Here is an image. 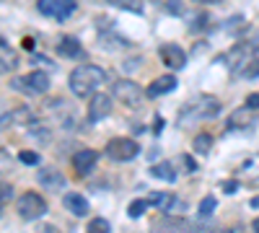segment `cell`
Wrapping results in <instances>:
<instances>
[{
    "mask_svg": "<svg viewBox=\"0 0 259 233\" xmlns=\"http://www.w3.org/2000/svg\"><path fill=\"white\" fill-rule=\"evenodd\" d=\"M106 83V73L99 65H78L70 78H68V86L75 96L85 99V96H94L101 86Z\"/></svg>",
    "mask_w": 259,
    "mask_h": 233,
    "instance_id": "obj_1",
    "label": "cell"
},
{
    "mask_svg": "<svg viewBox=\"0 0 259 233\" xmlns=\"http://www.w3.org/2000/svg\"><path fill=\"white\" fill-rule=\"evenodd\" d=\"M231 70L241 78H259V36L241 41L233 47V60L228 62Z\"/></svg>",
    "mask_w": 259,
    "mask_h": 233,
    "instance_id": "obj_2",
    "label": "cell"
},
{
    "mask_svg": "<svg viewBox=\"0 0 259 233\" xmlns=\"http://www.w3.org/2000/svg\"><path fill=\"white\" fill-rule=\"evenodd\" d=\"M11 88L21 91L24 96H41L50 91V75L45 70H31L21 78H13L11 80Z\"/></svg>",
    "mask_w": 259,
    "mask_h": 233,
    "instance_id": "obj_3",
    "label": "cell"
},
{
    "mask_svg": "<svg viewBox=\"0 0 259 233\" xmlns=\"http://www.w3.org/2000/svg\"><path fill=\"white\" fill-rule=\"evenodd\" d=\"M221 112V101L218 99H212V96H200V99H194L189 107L182 112V119L179 124H187L189 117H197V119H207V117H215Z\"/></svg>",
    "mask_w": 259,
    "mask_h": 233,
    "instance_id": "obj_4",
    "label": "cell"
},
{
    "mask_svg": "<svg viewBox=\"0 0 259 233\" xmlns=\"http://www.w3.org/2000/svg\"><path fill=\"white\" fill-rule=\"evenodd\" d=\"M16 210H18V215L24 220H36V218H41L47 213V202H45V197L36 195V192H24L18 197Z\"/></svg>",
    "mask_w": 259,
    "mask_h": 233,
    "instance_id": "obj_5",
    "label": "cell"
},
{
    "mask_svg": "<svg viewBox=\"0 0 259 233\" xmlns=\"http://www.w3.org/2000/svg\"><path fill=\"white\" fill-rule=\"evenodd\" d=\"M41 16H50L55 21H68L73 16V11L78 8L75 0H39L36 3Z\"/></svg>",
    "mask_w": 259,
    "mask_h": 233,
    "instance_id": "obj_6",
    "label": "cell"
},
{
    "mask_svg": "<svg viewBox=\"0 0 259 233\" xmlns=\"http://www.w3.org/2000/svg\"><path fill=\"white\" fill-rule=\"evenodd\" d=\"M140 153V145L130 137H114L106 143V156L112 161H133Z\"/></svg>",
    "mask_w": 259,
    "mask_h": 233,
    "instance_id": "obj_7",
    "label": "cell"
},
{
    "mask_svg": "<svg viewBox=\"0 0 259 233\" xmlns=\"http://www.w3.org/2000/svg\"><path fill=\"white\" fill-rule=\"evenodd\" d=\"M114 99L122 101L124 107H140L143 104V88L135 80H117L114 83Z\"/></svg>",
    "mask_w": 259,
    "mask_h": 233,
    "instance_id": "obj_8",
    "label": "cell"
},
{
    "mask_svg": "<svg viewBox=\"0 0 259 233\" xmlns=\"http://www.w3.org/2000/svg\"><path fill=\"white\" fill-rule=\"evenodd\" d=\"M112 114V96L109 94H94L91 104H89V119L96 124L101 119H106Z\"/></svg>",
    "mask_w": 259,
    "mask_h": 233,
    "instance_id": "obj_9",
    "label": "cell"
},
{
    "mask_svg": "<svg viewBox=\"0 0 259 233\" xmlns=\"http://www.w3.org/2000/svg\"><path fill=\"white\" fill-rule=\"evenodd\" d=\"M158 55H161V60H163V65L171 68V70H182V68L187 65V55H184V50H182L179 44H163V47L158 50Z\"/></svg>",
    "mask_w": 259,
    "mask_h": 233,
    "instance_id": "obj_10",
    "label": "cell"
},
{
    "mask_svg": "<svg viewBox=\"0 0 259 233\" xmlns=\"http://www.w3.org/2000/svg\"><path fill=\"white\" fill-rule=\"evenodd\" d=\"M96 161H99V153L91 151V148H83V151H78L73 156V168H75V174L85 176V174H91L94 168H96Z\"/></svg>",
    "mask_w": 259,
    "mask_h": 233,
    "instance_id": "obj_11",
    "label": "cell"
},
{
    "mask_svg": "<svg viewBox=\"0 0 259 233\" xmlns=\"http://www.w3.org/2000/svg\"><path fill=\"white\" fill-rule=\"evenodd\" d=\"M57 55L60 57H68V60H75V57H80L83 55V47H80V39H75V36H60V41H57Z\"/></svg>",
    "mask_w": 259,
    "mask_h": 233,
    "instance_id": "obj_12",
    "label": "cell"
},
{
    "mask_svg": "<svg viewBox=\"0 0 259 233\" xmlns=\"http://www.w3.org/2000/svg\"><path fill=\"white\" fill-rule=\"evenodd\" d=\"M62 205L68 207L73 215H78V218L89 215V200H85L83 195H78V192H68V195H65V200H62Z\"/></svg>",
    "mask_w": 259,
    "mask_h": 233,
    "instance_id": "obj_13",
    "label": "cell"
},
{
    "mask_svg": "<svg viewBox=\"0 0 259 233\" xmlns=\"http://www.w3.org/2000/svg\"><path fill=\"white\" fill-rule=\"evenodd\" d=\"M177 88V78L174 75H161V78H156L153 83L148 86V96H163V94H168V91H174Z\"/></svg>",
    "mask_w": 259,
    "mask_h": 233,
    "instance_id": "obj_14",
    "label": "cell"
},
{
    "mask_svg": "<svg viewBox=\"0 0 259 233\" xmlns=\"http://www.w3.org/2000/svg\"><path fill=\"white\" fill-rule=\"evenodd\" d=\"M39 184H45L47 189L57 192V189H62V184H65V176L57 171V168H41L39 171Z\"/></svg>",
    "mask_w": 259,
    "mask_h": 233,
    "instance_id": "obj_15",
    "label": "cell"
},
{
    "mask_svg": "<svg viewBox=\"0 0 259 233\" xmlns=\"http://www.w3.org/2000/svg\"><path fill=\"white\" fill-rule=\"evenodd\" d=\"M150 174H153L156 179L174 181V179H177V168L171 166V163H156V166H150Z\"/></svg>",
    "mask_w": 259,
    "mask_h": 233,
    "instance_id": "obj_16",
    "label": "cell"
},
{
    "mask_svg": "<svg viewBox=\"0 0 259 233\" xmlns=\"http://www.w3.org/2000/svg\"><path fill=\"white\" fill-rule=\"evenodd\" d=\"M150 205H156L158 210H168L171 205H177V197L171 192H153V197H150Z\"/></svg>",
    "mask_w": 259,
    "mask_h": 233,
    "instance_id": "obj_17",
    "label": "cell"
},
{
    "mask_svg": "<svg viewBox=\"0 0 259 233\" xmlns=\"http://www.w3.org/2000/svg\"><path fill=\"white\" fill-rule=\"evenodd\" d=\"M106 3L114 8H122V11H130V13H143V0H106Z\"/></svg>",
    "mask_w": 259,
    "mask_h": 233,
    "instance_id": "obj_18",
    "label": "cell"
},
{
    "mask_svg": "<svg viewBox=\"0 0 259 233\" xmlns=\"http://www.w3.org/2000/svg\"><path fill=\"white\" fill-rule=\"evenodd\" d=\"M194 153H200V156H207L210 153V148H212V137L207 132H200L197 137H194Z\"/></svg>",
    "mask_w": 259,
    "mask_h": 233,
    "instance_id": "obj_19",
    "label": "cell"
},
{
    "mask_svg": "<svg viewBox=\"0 0 259 233\" xmlns=\"http://www.w3.org/2000/svg\"><path fill=\"white\" fill-rule=\"evenodd\" d=\"M153 3L158 8H163L166 13H171V16H182L184 13V3H182V0H153Z\"/></svg>",
    "mask_w": 259,
    "mask_h": 233,
    "instance_id": "obj_20",
    "label": "cell"
},
{
    "mask_svg": "<svg viewBox=\"0 0 259 233\" xmlns=\"http://www.w3.org/2000/svg\"><path fill=\"white\" fill-rule=\"evenodd\" d=\"M0 60L6 62V68H8V70H13V68H16V62H18V60H16V55H13V50L3 41V36H0Z\"/></svg>",
    "mask_w": 259,
    "mask_h": 233,
    "instance_id": "obj_21",
    "label": "cell"
},
{
    "mask_svg": "<svg viewBox=\"0 0 259 233\" xmlns=\"http://www.w3.org/2000/svg\"><path fill=\"white\" fill-rule=\"evenodd\" d=\"M11 117H13V124H26V122H34V114H31V109H26V107L13 109V112H11Z\"/></svg>",
    "mask_w": 259,
    "mask_h": 233,
    "instance_id": "obj_22",
    "label": "cell"
},
{
    "mask_svg": "<svg viewBox=\"0 0 259 233\" xmlns=\"http://www.w3.org/2000/svg\"><path fill=\"white\" fill-rule=\"evenodd\" d=\"M145 207H148L145 200H133V202H130V207H127V215L130 218H140L145 213Z\"/></svg>",
    "mask_w": 259,
    "mask_h": 233,
    "instance_id": "obj_23",
    "label": "cell"
},
{
    "mask_svg": "<svg viewBox=\"0 0 259 233\" xmlns=\"http://www.w3.org/2000/svg\"><path fill=\"white\" fill-rule=\"evenodd\" d=\"M85 233H109V223H106L104 218H94L89 223V228H85Z\"/></svg>",
    "mask_w": 259,
    "mask_h": 233,
    "instance_id": "obj_24",
    "label": "cell"
},
{
    "mask_svg": "<svg viewBox=\"0 0 259 233\" xmlns=\"http://www.w3.org/2000/svg\"><path fill=\"white\" fill-rule=\"evenodd\" d=\"M251 114H254V112H251V109H246V107H244V109H241V112H236V114H233V117H231V127H239V124H249V122H246V119H251Z\"/></svg>",
    "mask_w": 259,
    "mask_h": 233,
    "instance_id": "obj_25",
    "label": "cell"
},
{
    "mask_svg": "<svg viewBox=\"0 0 259 233\" xmlns=\"http://www.w3.org/2000/svg\"><path fill=\"white\" fill-rule=\"evenodd\" d=\"M215 205H218V202H215V197H205V200L200 202V210H197V213H200L202 218H207V215H212Z\"/></svg>",
    "mask_w": 259,
    "mask_h": 233,
    "instance_id": "obj_26",
    "label": "cell"
},
{
    "mask_svg": "<svg viewBox=\"0 0 259 233\" xmlns=\"http://www.w3.org/2000/svg\"><path fill=\"white\" fill-rule=\"evenodd\" d=\"M8 124H13V117H11V109L6 107V104L3 101H0V132H3L6 130V127Z\"/></svg>",
    "mask_w": 259,
    "mask_h": 233,
    "instance_id": "obj_27",
    "label": "cell"
},
{
    "mask_svg": "<svg viewBox=\"0 0 259 233\" xmlns=\"http://www.w3.org/2000/svg\"><path fill=\"white\" fill-rule=\"evenodd\" d=\"M18 161L26 163V166H36V163H39V153H34V151H21V153H18Z\"/></svg>",
    "mask_w": 259,
    "mask_h": 233,
    "instance_id": "obj_28",
    "label": "cell"
},
{
    "mask_svg": "<svg viewBox=\"0 0 259 233\" xmlns=\"http://www.w3.org/2000/svg\"><path fill=\"white\" fill-rule=\"evenodd\" d=\"M11 197H13V187L6 184V181H0V205H6Z\"/></svg>",
    "mask_w": 259,
    "mask_h": 233,
    "instance_id": "obj_29",
    "label": "cell"
},
{
    "mask_svg": "<svg viewBox=\"0 0 259 233\" xmlns=\"http://www.w3.org/2000/svg\"><path fill=\"white\" fill-rule=\"evenodd\" d=\"M246 109H251V112L259 109V94H251V96L246 99Z\"/></svg>",
    "mask_w": 259,
    "mask_h": 233,
    "instance_id": "obj_30",
    "label": "cell"
},
{
    "mask_svg": "<svg viewBox=\"0 0 259 233\" xmlns=\"http://www.w3.org/2000/svg\"><path fill=\"white\" fill-rule=\"evenodd\" d=\"M182 163H184L187 171H194V168H197V163H194V158H192V156H182Z\"/></svg>",
    "mask_w": 259,
    "mask_h": 233,
    "instance_id": "obj_31",
    "label": "cell"
},
{
    "mask_svg": "<svg viewBox=\"0 0 259 233\" xmlns=\"http://www.w3.org/2000/svg\"><path fill=\"white\" fill-rule=\"evenodd\" d=\"M36 233H60V230L50 223H41V225H36Z\"/></svg>",
    "mask_w": 259,
    "mask_h": 233,
    "instance_id": "obj_32",
    "label": "cell"
},
{
    "mask_svg": "<svg viewBox=\"0 0 259 233\" xmlns=\"http://www.w3.org/2000/svg\"><path fill=\"white\" fill-rule=\"evenodd\" d=\"M223 192L233 195V192H236V181H226V184H223Z\"/></svg>",
    "mask_w": 259,
    "mask_h": 233,
    "instance_id": "obj_33",
    "label": "cell"
},
{
    "mask_svg": "<svg viewBox=\"0 0 259 233\" xmlns=\"http://www.w3.org/2000/svg\"><path fill=\"white\" fill-rule=\"evenodd\" d=\"M24 47H26V50H34V39H31V36L24 39Z\"/></svg>",
    "mask_w": 259,
    "mask_h": 233,
    "instance_id": "obj_34",
    "label": "cell"
},
{
    "mask_svg": "<svg viewBox=\"0 0 259 233\" xmlns=\"http://www.w3.org/2000/svg\"><path fill=\"white\" fill-rule=\"evenodd\" d=\"M3 73H8V68H6V62L0 60V75H3Z\"/></svg>",
    "mask_w": 259,
    "mask_h": 233,
    "instance_id": "obj_35",
    "label": "cell"
},
{
    "mask_svg": "<svg viewBox=\"0 0 259 233\" xmlns=\"http://www.w3.org/2000/svg\"><path fill=\"white\" fill-rule=\"evenodd\" d=\"M251 207H256V210H259V197H254V200H251Z\"/></svg>",
    "mask_w": 259,
    "mask_h": 233,
    "instance_id": "obj_36",
    "label": "cell"
},
{
    "mask_svg": "<svg viewBox=\"0 0 259 233\" xmlns=\"http://www.w3.org/2000/svg\"><path fill=\"white\" fill-rule=\"evenodd\" d=\"M251 225H254V233H259V218H256V220H254Z\"/></svg>",
    "mask_w": 259,
    "mask_h": 233,
    "instance_id": "obj_37",
    "label": "cell"
},
{
    "mask_svg": "<svg viewBox=\"0 0 259 233\" xmlns=\"http://www.w3.org/2000/svg\"><path fill=\"white\" fill-rule=\"evenodd\" d=\"M0 3H3V0H0Z\"/></svg>",
    "mask_w": 259,
    "mask_h": 233,
    "instance_id": "obj_38",
    "label": "cell"
}]
</instances>
